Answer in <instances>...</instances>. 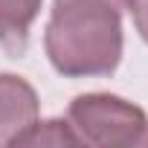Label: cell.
<instances>
[{
    "label": "cell",
    "instance_id": "5b68a950",
    "mask_svg": "<svg viewBox=\"0 0 148 148\" xmlns=\"http://www.w3.org/2000/svg\"><path fill=\"white\" fill-rule=\"evenodd\" d=\"M15 145H79V136L73 134L67 119H47V122H32Z\"/></svg>",
    "mask_w": 148,
    "mask_h": 148
},
{
    "label": "cell",
    "instance_id": "3957f363",
    "mask_svg": "<svg viewBox=\"0 0 148 148\" xmlns=\"http://www.w3.org/2000/svg\"><path fill=\"white\" fill-rule=\"evenodd\" d=\"M38 122V93L15 73H0V145H15V139Z\"/></svg>",
    "mask_w": 148,
    "mask_h": 148
},
{
    "label": "cell",
    "instance_id": "8992f818",
    "mask_svg": "<svg viewBox=\"0 0 148 148\" xmlns=\"http://www.w3.org/2000/svg\"><path fill=\"white\" fill-rule=\"evenodd\" d=\"M131 15H134V26H136L139 38L148 44V0H134Z\"/></svg>",
    "mask_w": 148,
    "mask_h": 148
},
{
    "label": "cell",
    "instance_id": "7a4b0ae2",
    "mask_svg": "<svg viewBox=\"0 0 148 148\" xmlns=\"http://www.w3.org/2000/svg\"><path fill=\"white\" fill-rule=\"evenodd\" d=\"M67 122L79 145L131 148L148 145V116L139 105L113 93H82L70 102Z\"/></svg>",
    "mask_w": 148,
    "mask_h": 148
},
{
    "label": "cell",
    "instance_id": "277c9868",
    "mask_svg": "<svg viewBox=\"0 0 148 148\" xmlns=\"http://www.w3.org/2000/svg\"><path fill=\"white\" fill-rule=\"evenodd\" d=\"M44 0H0V47L21 58L29 47V26L35 23Z\"/></svg>",
    "mask_w": 148,
    "mask_h": 148
},
{
    "label": "cell",
    "instance_id": "52a82bcc",
    "mask_svg": "<svg viewBox=\"0 0 148 148\" xmlns=\"http://www.w3.org/2000/svg\"><path fill=\"white\" fill-rule=\"evenodd\" d=\"M102 3H108V6H113L116 12H131V6H134V0H102Z\"/></svg>",
    "mask_w": 148,
    "mask_h": 148
},
{
    "label": "cell",
    "instance_id": "6da1fadb",
    "mask_svg": "<svg viewBox=\"0 0 148 148\" xmlns=\"http://www.w3.org/2000/svg\"><path fill=\"white\" fill-rule=\"evenodd\" d=\"M122 12L102 0H52L44 49L64 79L113 76L122 61Z\"/></svg>",
    "mask_w": 148,
    "mask_h": 148
}]
</instances>
